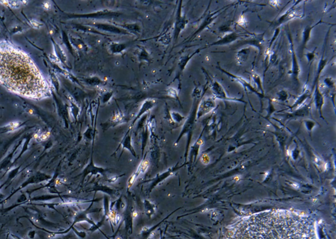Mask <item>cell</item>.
<instances>
[{
  "label": "cell",
  "mask_w": 336,
  "mask_h": 239,
  "mask_svg": "<svg viewBox=\"0 0 336 239\" xmlns=\"http://www.w3.org/2000/svg\"><path fill=\"white\" fill-rule=\"evenodd\" d=\"M224 239H318L309 216L271 210L248 216L233 225Z\"/></svg>",
  "instance_id": "6da1fadb"
},
{
  "label": "cell",
  "mask_w": 336,
  "mask_h": 239,
  "mask_svg": "<svg viewBox=\"0 0 336 239\" xmlns=\"http://www.w3.org/2000/svg\"><path fill=\"white\" fill-rule=\"evenodd\" d=\"M0 83L9 91L28 98L50 95L49 85L32 60L10 46L0 47Z\"/></svg>",
  "instance_id": "7a4b0ae2"
},
{
  "label": "cell",
  "mask_w": 336,
  "mask_h": 239,
  "mask_svg": "<svg viewBox=\"0 0 336 239\" xmlns=\"http://www.w3.org/2000/svg\"><path fill=\"white\" fill-rule=\"evenodd\" d=\"M207 83L210 84V87L212 90V92L213 95L214 99H219L224 100V101H236L240 103H245L243 98H239V97H228L226 91H225L224 89L220 83L218 82L216 79H213L209 76L208 74H207Z\"/></svg>",
  "instance_id": "3957f363"
},
{
  "label": "cell",
  "mask_w": 336,
  "mask_h": 239,
  "mask_svg": "<svg viewBox=\"0 0 336 239\" xmlns=\"http://www.w3.org/2000/svg\"><path fill=\"white\" fill-rule=\"evenodd\" d=\"M86 25L90 26L93 27L96 30H97L99 32L100 31H103V32H108L113 34H118V35H131L130 33H129L122 28L119 27L116 25H113L111 23H106V22H97L95 20H92V21L88 22Z\"/></svg>",
  "instance_id": "277c9868"
},
{
  "label": "cell",
  "mask_w": 336,
  "mask_h": 239,
  "mask_svg": "<svg viewBox=\"0 0 336 239\" xmlns=\"http://www.w3.org/2000/svg\"><path fill=\"white\" fill-rule=\"evenodd\" d=\"M120 15L121 13L117 11H112V10H108V9H104V10H101V11H99L94 13L84 14V15H78L76 16L78 17L79 19H84L110 20V19L117 18V17H118Z\"/></svg>",
  "instance_id": "5b68a950"
},
{
  "label": "cell",
  "mask_w": 336,
  "mask_h": 239,
  "mask_svg": "<svg viewBox=\"0 0 336 239\" xmlns=\"http://www.w3.org/2000/svg\"><path fill=\"white\" fill-rule=\"evenodd\" d=\"M286 35L287 36V38H288L291 55H292V70H291L290 74L292 75L293 80H295L297 82H298L301 69H300V67H299V63H298V61H297V56H296V51H295V48H294V44H293V39H292V35H291V34H290V30H287Z\"/></svg>",
  "instance_id": "8992f818"
},
{
  "label": "cell",
  "mask_w": 336,
  "mask_h": 239,
  "mask_svg": "<svg viewBox=\"0 0 336 239\" xmlns=\"http://www.w3.org/2000/svg\"><path fill=\"white\" fill-rule=\"evenodd\" d=\"M217 69H219V70L221 72H222V73L224 74L225 75H227V76H228V77H229V78H232V79H234V80H236L238 83H240V84L241 85H242V86H243L245 90H246V91L248 90V91H250V92H251V93H254L255 95H257V96L258 97H259L260 99L264 98L265 95H263V94H262V93H261L260 92H259V91H258V90H257V89H255V88L254 87V86H253V85L250 84V83H249L248 81L245 80V79H244L243 78L240 77V76H238L235 75V74H233V73H230V72L227 71L226 70H224V69H223V68H221V67H220V66H217Z\"/></svg>",
  "instance_id": "52a82bcc"
},
{
  "label": "cell",
  "mask_w": 336,
  "mask_h": 239,
  "mask_svg": "<svg viewBox=\"0 0 336 239\" xmlns=\"http://www.w3.org/2000/svg\"><path fill=\"white\" fill-rule=\"evenodd\" d=\"M230 5H228V6H227V7H224L221 8V9H218V10H217V11H214V12L210 13L208 14V15H207L206 16V18L204 19L202 22L201 23V25H200V26H199L198 30H197L196 31V32L192 34V35L191 36V37H190L189 38V40H187V41H186V42H190V41H192L194 38H195V37H196V36H198V34H199L201 32H202V31H203L204 29L206 28H207V26H208L210 25H211V24H212V23L213 22V20H214L215 19H216L217 18V17L220 15V14L222 13V12H221V11H223V10H224L225 8L228 7V6H230Z\"/></svg>",
  "instance_id": "ba28073f"
},
{
  "label": "cell",
  "mask_w": 336,
  "mask_h": 239,
  "mask_svg": "<svg viewBox=\"0 0 336 239\" xmlns=\"http://www.w3.org/2000/svg\"><path fill=\"white\" fill-rule=\"evenodd\" d=\"M187 22H188V20L186 19L185 16L182 15V1H180L177 11L174 32V39L175 41L177 40L180 33L185 28Z\"/></svg>",
  "instance_id": "9c48e42d"
},
{
  "label": "cell",
  "mask_w": 336,
  "mask_h": 239,
  "mask_svg": "<svg viewBox=\"0 0 336 239\" xmlns=\"http://www.w3.org/2000/svg\"><path fill=\"white\" fill-rule=\"evenodd\" d=\"M299 2L301 1H296L286 12H285V13H284V15L280 16V18L275 22V25L277 27L280 26V25H282L283 23H285L286 22H287L288 20H290L293 19L301 18V17L303 16V14H298L297 12L296 7L299 4Z\"/></svg>",
  "instance_id": "30bf717a"
},
{
  "label": "cell",
  "mask_w": 336,
  "mask_h": 239,
  "mask_svg": "<svg viewBox=\"0 0 336 239\" xmlns=\"http://www.w3.org/2000/svg\"><path fill=\"white\" fill-rule=\"evenodd\" d=\"M215 101L216 100L212 97H206L202 99V101L200 102L198 106V110H197L198 118L202 116L204 114L212 110L216 106V101Z\"/></svg>",
  "instance_id": "8fae6325"
},
{
  "label": "cell",
  "mask_w": 336,
  "mask_h": 239,
  "mask_svg": "<svg viewBox=\"0 0 336 239\" xmlns=\"http://www.w3.org/2000/svg\"><path fill=\"white\" fill-rule=\"evenodd\" d=\"M241 36L240 34H238L236 32H230L225 34V35L222 37L220 39L217 40L216 41H214L212 43L207 45L206 47L216 46H223V45H228L231 43L234 42V41L238 40V38Z\"/></svg>",
  "instance_id": "7c38bea8"
},
{
  "label": "cell",
  "mask_w": 336,
  "mask_h": 239,
  "mask_svg": "<svg viewBox=\"0 0 336 239\" xmlns=\"http://www.w3.org/2000/svg\"><path fill=\"white\" fill-rule=\"evenodd\" d=\"M148 166H149V162H148V160H143L141 161L140 165L138 166V167L137 169V171L130 177V178L129 179V180H128L127 190H129L131 187V186L133 185L134 182L135 181V180L137 179L138 175H139L141 174H143V173L146 172L147 168H148Z\"/></svg>",
  "instance_id": "4fadbf2b"
},
{
  "label": "cell",
  "mask_w": 336,
  "mask_h": 239,
  "mask_svg": "<svg viewBox=\"0 0 336 239\" xmlns=\"http://www.w3.org/2000/svg\"><path fill=\"white\" fill-rule=\"evenodd\" d=\"M156 104V101L153 99H147L146 101H144V103H143V105H142L141 107V109L139 110V111H138L137 115L135 118V119L133 120V121L131 123L130 127L129 130H131V127L134 125L135 123L137 121L143 116L144 114L147 112L148 111H149L150 109H152L153 108V106H154V105Z\"/></svg>",
  "instance_id": "5bb4252c"
},
{
  "label": "cell",
  "mask_w": 336,
  "mask_h": 239,
  "mask_svg": "<svg viewBox=\"0 0 336 239\" xmlns=\"http://www.w3.org/2000/svg\"><path fill=\"white\" fill-rule=\"evenodd\" d=\"M175 170V167H172L171 168L168 169L167 171L164 172L163 174H158L154 179H152V180H150V181H152V183L150 186L149 190H149V192H151V190H152V189H153L155 187H156L158 184H160L162 181H164V180H165L166 178H168L169 176H171L174 175Z\"/></svg>",
  "instance_id": "9a60e30c"
},
{
  "label": "cell",
  "mask_w": 336,
  "mask_h": 239,
  "mask_svg": "<svg viewBox=\"0 0 336 239\" xmlns=\"http://www.w3.org/2000/svg\"><path fill=\"white\" fill-rule=\"evenodd\" d=\"M324 46H325V45H324V47H323V55H322V57L319 61V63H318L317 74H316V76H315V78H314V79L313 85H312V89H311V95L313 94L315 85H316L317 84H318V81H319V78H320L321 72H323V70H324L325 67L326 66V64L328 63V59H327V58H324V51H325Z\"/></svg>",
  "instance_id": "2e32d148"
},
{
  "label": "cell",
  "mask_w": 336,
  "mask_h": 239,
  "mask_svg": "<svg viewBox=\"0 0 336 239\" xmlns=\"http://www.w3.org/2000/svg\"><path fill=\"white\" fill-rule=\"evenodd\" d=\"M313 101L315 103L317 109L320 112L322 107L324 104V96L320 89L319 84H317L313 91Z\"/></svg>",
  "instance_id": "e0dca14e"
},
{
  "label": "cell",
  "mask_w": 336,
  "mask_h": 239,
  "mask_svg": "<svg viewBox=\"0 0 336 239\" xmlns=\"http://www.w3.org/2000/svg\"><path fill=\"white\" fill-rule=\"evenodd\" d=\"M131 130H128L126 136H124L122 141L121 142L120 145H122L123 149H127L131 154H132L135 157H137L135 151L134 150V148L132 146V143H131V135L130 133Z\"/></svg>",
  "instance_id": "ac0fdd59"
},
{
  "label": "cell",
  "mask_w": 336,
  "mask_h": 239,
  "mask_svg": "<svg viewBox=\"0 0 336 239\" xmlns=\"http://www.w3.org/2000/svg\"><path fill=\"white\" fill-rule=\"evenodd\" d=\"M206 46L204 47H201L199 48V49H196L195 52H193L192 54L190 55H185V56H183L181 57L180 58L179 61V63H178V66H179V70L180 72H182L184 69L185 68L186 64H188V63L189 62V61L191 59V58L195 56V55L199 53L200 52L202 51V49H206Z\"/></svg>",
  "instance_id": "d6986e66"
},
{
  "label": "cell",
  "mask_w": 336,
  "mask_h": 239,
  "mask_svg": "<svg viewBox=\"0 0 336 239\" xmlns=\"http://www.w3.org/2000/svg\"><path fill=\"white\" fill-rule=\"evenodd\" d=\"M323 22L322 20H320L319 22L318 23H317L315 25L313 26H307L304 29L303 32V37H302V43H301V49L304 50L305 48L306 47V45L308 43V41L310 40V37H311V31L313 30V29L314 28V27H316L317 25H319L320 23Z\"/></svg>",
  "instance_id": "ffe728a7"
},
{
  "label": "cell",
  "mask_w": 336,
  "mask_h": 239,
  "mask_svg": "<svg viewBox=\"0 0 336 239\" xmlns=\"http://www.w3.org/2000/svg\"><path fill=\"white\" fill-rule=\"evenodd\" d=\"M116 25V24H115ZM126 30L128 32L133 35H137L141 32L140 25L137 23L133 24H123V25H116Z\"/></svg>",
  "instance_id": "44dd1931"
},
{
  "label": "cell",
  "mask_w": 336,
  "mask_h": 239,
  "mask_svg": "<svg viewBox=\"0 0 336 239\" xmlns=\"http://www.w3.org/2000/svg\"><path fill=\"white\" fill-rule=\"evenodd\" d=\"M127 46V43H116V42H112L110 43L109 46V51L110 52V53L113 55H117L122 53L123 51L126 49Z\"/></svg>",
  "instance_id": "7402d4cb"
},
{
  "label": "cell",
  "mask_w": 336,
  "mask_h": 239,
  "mask_svg": "<svg viewBox=\"0 0 336 239\" xmlns=\"http://www.w3.org/2000/svg\"><path fill=\"white\" fill-rule=\"evenodd\" d=\"M249 53H250V48L246 47L244 49H240L237 52L236 60L238 65L242 64L248 60L249 57Z\"/></svg>",
  "instance_id": "603a6c76"
},
{
  "label": "cell",
  "mask_w": 336,
  "mask_h": 239,
  "mask_svg": "<svg viewBox=\"0 0 336 239\" xmlns=\"http://www.w3.org/2000/svg\"><path fill=\"white\" fill-rule=\"evenodd\" d=\"M106 171V169H103V168H97V166H95L93 164V160H91V163H90L88 166V167L85 169L84 170V178L85 177L88 175L89 173H91L93 175H96L100 173V174H103L104 172Z\"/></svg>",
  "instance_id": "cb8c5ba5"
},
{
  "label": "cell",
  "mask_w": 336,
  "mask_h": 239,
  "mask_svg": "<svg viewBox=\"0 0 336 239\" xmlns=\"http://www.w3.org/2000/svg\"><path fill=\"white\" fill-rule=\"evenodd\" d=\"M311 93L309 90H305L304 93L303 94H301L298 98L297 99L296 102L294 103L293 105L292 106V108H297L301 105H302L303 102L306 101L307 99H309L311 96Z\"/></svg>",
  "instance_id": "d4e9b609"
},
{
  "label": "cell",
  "mask_w": 336,
  "mask_h": 239,
  "mask_svg": "<svg viewBox=\"0 0 336 239\" xmlns=\"http://www.w3.org/2000/svg\"><path fill=\"white\" fill-rule=\"evenodd\" d=\"M83 82L87 85L91 86H100V85H103L105 84V82L103 81L101 79H100L97 76L87 78H85L83 79Z\"/></svg>",
  "instance_id": "484cf974"
},
{
  "label": "cell",
  "mask_w": 336,
  "mask_h": 239,
  "mask_svg": "<svg viewBox=\"0 0 336 239\" xmlns=\"http://www.w3.org/2000/svg\"><path fill=\"white\" fill-rule=\"evenodd\" d=\"M123 119H124L123 114L121 112H117L116 114H114L113 117L112 118V119L110 120V123L109 124L111 126H116L117 124H120L121 123L123 122Z\"/></svg>",
  "instance_id": "4316f807"
},
{
  "label": "cell",
  "mask_w": 336,
  "mask_h": 239,
  "mask_svg": "<svg viewBox=\"0 0 336 239\" xmlns=\"http://www.w3.org/2000/svg\"><path fill=\"white\" fill-rule=\"evenodd\" d=\"M78 29L84 31V32H88V33H92V34H99V35L106 36V34L105 33H103L102 32H99V31H98L97 30H96L93 27H91V26H88V25L79 26V27L78 28Z\"/></svg>",
  "instance_id": "83f0119b"
},
{
  "label": "cell",
  "mask_w": 336,
  "mask_h": 239,
  "mask_svg": "<svg viewBox=\"0 0 336 239\" xmlns=\"http://www.w3.org/2000/svg\"><path fill=\"white\" fill-rule=\"evenodd\" d=\"M251 77L255 83V84L257 85L258 87V91L260 92L262 94L264 95V89H263V84H262V81H261V78H260V76H259L256 73H253L251 75Z\"/></svg>",
  "instance_id": "f1b7e54d"
},
{
  "label": "cell",
  "mask_w": 336,
  "mask_h": 239,
  "mask_svg": "<svg viewBox=\"0 0 336 239\" xmlns=\"http://www.w3.org/2000/svg\"><path fill=\"white\" fill-rule=\"evenodd\" d=\"M324 83L327 88L330 89H335V82L334 79L331 77H326L324 79Z\"/></svg>",
  "instance_id": "f546056e"
},
{
  "label": "cell",
  "mask_w": 336,
  "mask_h": 239,
  "mask_svg": "<svg viewBox=\"0 0 336 239\" xmlns=\"http://www.w3.org/2000/svg\"><path fill=\"white\" fill-rule=\"evenodd\" d=\"M73 40L74 41V42H73V43H76V46L79 50H85V51L86 49H88L87 45H86L82 40L77 39V38H74Z\"/></svg>",
  "instance_id": "4dcf8cb0"
},
{
  "label": "cell",
  "mask_w": 336,
  "mask_h": 239,
  "mask_svg": "<svg viewBox=\"0 0 336 239\" xmlns=\"http://www.w3.org/2000/svg\"><path fill=\"white\" fill-rule=\"evenodd\" d=\"M277 96H278V99L279 101H285L289 98V95L287 91L285 90H281L278 93H277Z\"/></svg>",
  "instance_id": "1f68e13d"
},
{
  "label": "cell",
  "mask_w": 336,
  "mask_h": 239,
  "mask_svg": "<svg viewBox=\"0 0 336 239\" xmlns=\"http://www.w3.org/2000/svg\"><path fill=\"white\" fill-rule=\"evenodd\" d=\"M140 53L138 54V56H139L140 59L141 60H145V61H148L150 58L149 57V54L147 53V51H146V49H144V48H142V49H140Z\"/></svg>",
  "instance_id": "d6a6232c"
},
{
  "label": "cell",
  "mask_w": 336,
  "mask_h": 239,
  "mask_svg": "<svg viewBox=\"0 0 336 239\" xmlns=\"http://www.w3.org/2000/svg\"><path fill=\"white\" fill-rule=\"evenodd\" d=\"M113 95L112 91H106L105 93H103L102 95V102L103 103H106L110 101V99Z\"/></svg>",
  "instance_id": "836d02e7"
},
{
  "label": "cell",
  "mask_w": 336,
  "mask_h": 239,
  "mask_svg": "<svg viewBox=\"0 0 336 239\" xmlns=\"http://www.w3.org/2000/svg\"><path fill=\"white\" fill-rule=\"evenodd\" d=\"M171 115L172 119L174 120L175 122H178V123H179V122H181V121H182V120L183 119V117L181 115V114H179L178 112H171Z\"/></svg>",
  "instance_id": "e575fe53"
},
{
  "label": "cell",
  "mask_w": 336,
  "mask_h": 239,
  "mask_svg": "<svg viewBox=\"0 0 336 239\" xmlns=\"http://www.w3.org/2000/svg\"><path fill=\"white\" fill-rule=\"evenodd\" d=\"M159 41H160L162 43H163L164 45H168L169 43H170V41H171V37L169 35V34H165L164 36H162L160 39H159Z\"/></svg>",
  "instance_id": "d590c367"
},
{
  "label": "cell",
  "mask_w": 336,
  "mask_h": 239,
  "mask_svg": "<svg viewBox=\"0 0 336 239\" xmlns=\"http://www.w3.org/2000/svg\"><path fill=\"white\" fill-rule=\"evenodd\" d=\"M316 49H317V47L315 48V49H314L313 51H312V52H309V53H306L305 56H306V57H307V60H308V62H309V63H310V62H311V61H313V59L314 58V57H315V52H316Z\"/></svg>",
  "instance_id": "8d00e7d4"
},
{
  "label": "cell",
  "mask_w": 336,
  "mask_h": 239,
  "mask_svg": "<svg viewBox=\"0 0 336 239\" xmlns=\"http://www.w3.org/2000/svg\"><path fill=\"white\" fill-rule=\"evenodd\" d=\"M168 93L169 95L172 97H177V92L176 89H175L174 88H169L168 90Z\"/></svg>",
  "instance_id": "74e56055"
},
{
  "label": "cell",
  "mask_w": 336,
  "mask_h": 239,
  "mask_svg": "<svg viewBox=\"0 0 336 239\" xmlns=\"http://www.w3.org/2000/svg\"><path fill=\"white\" fill-rule=\"evenodd\" d=\"M9 5L12 8H17L19 7L20 5L19 1H9Z\"/></svg>",
  "instance_id": "f35d334b"
},
{
  "label": "cell",
  "mask_w": 336,
  "mask_h": 239,
  "mask_svg": "<svg viewBox=\"0 0 336 239\" xmlns=\"http://www.w3.org/2000/svg\"><path fill=\"white\" fill-rule=\"evenodd\" d=\"M30 23H31V25H32L34 28H40L41 26H42V25H41V24H40V22H38L36 21V20H30Z\"/></svg>",
  "instance_id": "ab89813d"
},
{
  "label": "cell",
  "mask_w": 336,
  "mask_h": 239,
  "mask_svg": "<svg viewBox=\"0 0 336 239\" xmlns=\"http://www.w3.org/2000/svg\"><path fill=\"white\" fill-rule=\"evenodd\" d=\"M43 7L46 9H49L51 7V4L49 2H46L43 3Z\"/></svg>",
  "instance_id": "60d3db41"
},
{
  "label": "cell",
  "mask_w": 336,
  "mask_h": 239,
  "mask_svg": "<svg viewBox=\"0 0 336 239\" xmlns=\"http://www.w3.org/2000/svg\"><path fill=\"white\" fill-rule=\"evenodd\" d=\"M118 178H119V177H115V178H111V180H110V181H111V182L116 181V180H117V179H118Z\"/></svg>",
  "instance_id": "b9f144b4"
}]
</instances>
